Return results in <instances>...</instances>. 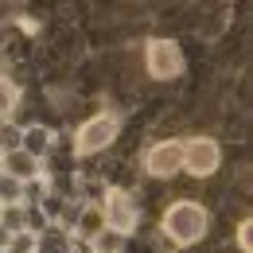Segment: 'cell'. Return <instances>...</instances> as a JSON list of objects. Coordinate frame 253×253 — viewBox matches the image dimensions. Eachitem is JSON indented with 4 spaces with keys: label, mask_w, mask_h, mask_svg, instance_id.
<instances>
[{
    "label": "cell",
    "mask_w": 253,
    "mask_h": 253,
    "mask_svg": "<svg viewBox=\"0 0 253 253\" xmlns=\"http://www.w3.org/2000/svg\"><path fill=\"white\" fill-rule=\"evenodd\" d=\"M203 230H207V214H203V207H195V203H179V207H171L168 211V234L175 238V242H195V238H203Z\"/></svg>",
    "instance_id": "6da1fadb"
},
{
    "label": "cell",
    "mask_w": 253,
    "mask_h": 253,
    "mask_svg": "<svg viewBox=\"0 0 253 253\" xmlns=\"http://www.w3.org/2000/svg\"><path fill=\"white\" fill-rule=\"evenodd\" d=\"M179 66H183V55H179V47L171 39H152L148 43V70L156 78H171Z\"/></svg>",
    "instance_id": "7a4b0ae2"
},
{
    "label": "cell",
    "mask_w": 253,
    "mask_h": 253,
    "mask_svg": "<svg viewBox=\"0 0 253 253\" xmlns=\"http://www.w3.org/2000/svg\"><path fill=\"white\" fill-rule=\"evenodd\" d=\"M183 160H187V168L195 175H211L218 168V144L214 140H191L183 148Z\"/></svg>",
    "instance_id": "3957f363"
},
{
    "label": "cell",
    "mask_w": 253,
    "mask_h": 253,
    "mask_svg": "<svg viewBox=\"0 0 253 253\" xmlns=\"http://www.w3.org/2000/svg\"><path fill=\"white\" fill-rule=\"evenodd\" d=\"M113 136H117V121H113V117H97V121H90V125L78 132V152H97V148H105Z\"/></svg>",
    "instance_id": "277c9868"
},
{
    "label": "cell",
    "mask_w": 253,
    "mask_h": 253,
    "mask_svg": "<svg viewBox=\"0 0 253 253\" xmlns=\"http://www.w3.org/2000/svg\"><path fill=\"white\" fill-rule=\"evenodd\" d=\"M179 164H183V144H160L156 152H152V160H148V168L156 175H171Z\"/></svg>",
    "instance_id": "5b68a950"
},
{
    "label": "cell",
    "mask_w": 253,
    "mask_h": 253,
    "mask_svg": "<svg viewBox=\"0 0 253 253\" xmlns=\"http://www.w3.org/2000/svg\"><path fill=\"white\" fill-rule=\"evenodd\" d=\"M109 226H117V230H128V226H132V207L125 203L121 191L109 199Z\"/></svg>",
    "instance_id": "8992f818"
},
{
    "label": "cell",
    "mask_w": 253,
    "mask_h": 253,
    "mask_svg": "<svg viewBox=\"0 0 253 253\" xmlns=\"http://www.w3.org/2000/svg\"><path fill=\"white\" fill-rule=\"evenodd\" d=\"M8 168H12L16 175H28V171H35V160L24 156V152H12V156H8Z\"/></svg>",
    "instance_id": "52a82bcc"
},
{
    "label": "cell",
    "mask_w": 253,
    "mask_h": 253,
    "mask_svg": "<svg viewBox=\"0 0 253 253\" xmlns=\"http://www.w3.org/2000/svg\"><path fill=\"white\" fill-rule=\"evenodd\" d=\"M82 230H86V234H97V230H101V214H97V211H86V214H82Z\"/></svg>",
    "instance_id": "ba28073f"
},
{
    "label": "cell",
    "mask_w": 253,
    "mask_h": 253,
    "mask_svg": "<svg viewBox=\"0 0 253 253\" xmlns=\"http://www.w3.org/2000/svg\"><path fill=\"white\" fill-rule=\"evenodd\" d=\"M43 140H47V136H43L39 128H32V132H28V148H32V152H39V148H43Z\"/></svg>",
    "instance_id": "9c48e42d"
},
{
    "label": "cell",
    "mask_w": 253,
    "mask_h": 253,
    "mask_svg": "<svg viewBox=\"0 0 253 253\" xmlns=\"http://www.w3.org/2000/svg\"><path fill=\"white\" fill-rule=\"evenodd\" d=\"M0 109H12V86H0Z\"/></svg>",
    "instance_id": "30bf717a"
},
{
    "label": "cell",
    "mask_w": 253,
    "mask_h": 253,
    "mask_svg": "<svg viewBox=\"0 0 253 253\" xmlns=\"http://www.w3.org/2000/svg\"><path fill=\"white\" fill-rule=\"evenodd\" d=\"M238 242H242V250H250V222H242V230H238Z\"/></svg>",
    "instance_id": "8fae6325"
},
{
    "label": "cell",
    "mask_w": 253,
    "mask_h": 253,
    "mask_svg": "<svg viewBox=\"0 0 253 253\" xmlns=\"http://www.w3.org/2000/svg\"><path fill=\"white\" fill-rule=\"evenodd\" d=\"M0 195L12 199V195H16V183H12V179H0Z\"/></svg>",
    "instance_id": "7c38bea8"
}]
</instances>
